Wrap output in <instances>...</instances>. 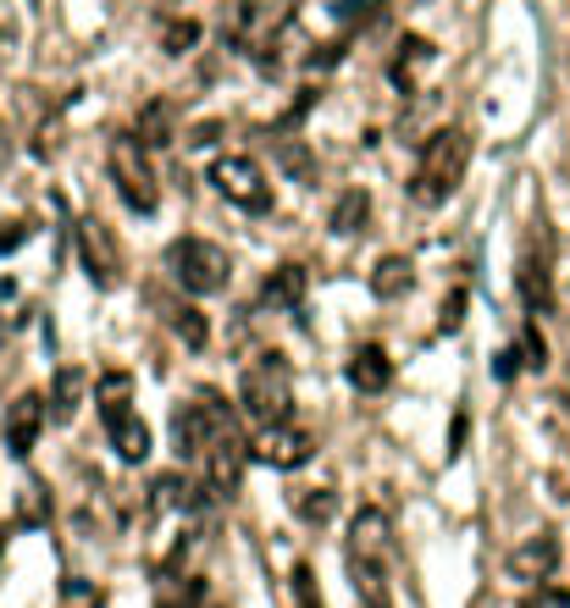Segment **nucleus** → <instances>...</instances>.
Returning a JSON list of instances; mask_svg holds the SVG:
<instances>
[{
	"label": "nucleus",
	"instance_id": "obj_1",
	"mask_svg": "<svg viewBox=\"0 0 570 608\" xmlns=\"http://www.w3.org/2000/svg\"><path fill=\"white\" fill-rule=\"evenodd\" d=\"M465 166H471V139H465L460 128H438V133L421 144L416 178H411L416 205H443V200L465 183Z\"/></svg>",
	"mask_w": 570,
	"mask_h": 608
},
{
	"label": "nucleus",
	"instance_id": "obj_2",
	"mask_svg": "<svg viewBox=\"0 0 570 608\" xmlns=\"http://www.w3.org/2000/svg\"><path fill=\"white\" fill-rule=\"evenodd\" d=\"M238 398H244V415L256 426H272V420H288L294 415V371L283 355H256L238 377Z\"/></svg>",
	"mask_w": 570,
	"mask_h": 608
},
{
	"label": "nucleus",
	"instance_id": "obj_3",
	"mask_svg": "<svg viewBox=\"0 0 570 608\" xmlns=\"http://www.w3.org/2000/svg\"><path fill=\"white\" fill-rule=\"evenodd\" d=\"M167 272H173V283L183 288V294H222L227 288V277H233V260H227V249L222 243H211V238H178V243H167Z\"/></svg>",
	"mask_w": 570,
	"mask_h": 608
},
{
	"label": "nucleus",
	"instance_id": "obj_4",
	"mask_svg": "<svg viewBox=\"0 0 570 608\" xmlns=\"http://www.w3.org/2000/svg\"><path fill=\"white\" fill-rule=\"evenodd\" d=\"M106 166H111V183H117V194H122V205H128V211L150 216V211L161 205V183H155L150 150H144L133 133L111 139V155H106Z\"/></svg>",
	"mask_w": 570,
	"mask_h": 608
},
{
	"label": "nucleus",
	"instance_id": "obj_5",
	"mask_svg": "<svg viewBox=\"0 0 570 608\" xmlns=\"http://www.w3.org/2000/svg\"><path fill=\"white\" fill-rule=\"evenodd\" d=\"M211 183H216V194H222L227 205L250 211V216L272 211V178L261 171V160H250V155H216Z\"/></svg>",
	"mask_w": 570,
	"mask_h": 608
},
{
	"label": "nucleus",
	"instance_id": "obj_6",
	"mask_svg": "<svg viewBox=\"0 0 570 608\" xmlns=\"http://www.w3.org/2000/svg\"><path fill=\"white\" fill-rule=\"evenodd\" d=\"M238 420H233V409L216 398V393H200L194 404H183L178 409V420H173V438H178V454L183 460H205L211 454V443L222 438V431H233Z\"/></svg>",
	"mask_w": 570,
	"mask_h": 608
},
{
	"label": "nucleus",
	"instance_id": "obj_7",
	"mask_svg": "<svg viewBox=\"0 0 570 608\" xmlns=\"http://www.w3.org/2000/svg\"><path fill=\"white\" fill-rule=\"evenodd\" d=\"M250 454H256L261 465H272V470H299V465L316 454V438H310L299 420H272V426L256 431Z\"/></svg>",
	"mask_w": 570,
	"mask_h": 608
},
{
	"label": "nucleus",
	"instance_id": "obj_8",
	"mask_svg": "<svg viewBox=\"0 0 570 608\" xmlns=\"http://www.w3.org/2000/svg\"><path fill=\"white\" fill-rule=\"evenodd\" d=\"M78 254H84V272L95 288H117L122 283V254H117V238L100 216H84L78 222Z\"/></svg>",
	"mask_w": 570,
	"mask_h": 608
},
{
	"label": "nucleus",
	"instance_id": "obj_9",
	"mask_svg": "<svg viewBox=\"0 0 570 608\" xmlns=\"http://www.w3.org/2000/svg\"><path fill=\"white\" fill-rule=\"evenodd\" d=\"M250 460H256V454H250V443L238 438V426L222 431V438L211 443V454H205V492H211V498H233Z\"/></svg>",
	"mask_w": 570,
	"mask_h": 608
},
{
	"label": "nucleus",
	"instance_id": "obj_10",
	"mask_svg": "<svg viewBox=\"0 0 570 608\" xmlns=\"http://www.w3.org/2000/svg\"><path fill=\"white\" fill-rule=\"evenodd\" d=\"M133 139H139L144 150H167V144H178V139H183V106H178L173 95H150V100L139 106Z\"/></svg>",
	"mask_w": 570,
	"mask_h": 608
},
{
	"label": "nucleus",
	"instance_id": "obj_11",
	"mask_svg": "<svg viewBox=\"0 0 570 608\" xmlns=\"http://www.w3.org/2000/svg\"><path fill=\"white\" fill-rule=\"evenodd\" d=\"M45 420H50L45 393H17V398L7 404V449H12L17 460H28V454H34V443H39Z\"/></svg>",
	"mask_w": 570,
	"mask_h": 608
},
{
	"label": "nucleus",
	"instance_id": "obj_12",
	"mask_svg": "<svg viewBox=\"0 0 570 608\" xmlns=\"http://www.w3.org/2000/svg\"><path fill=\"white\" fill-rule=\"evenodd\" d=\"M554 570H559V537L554 532H532V537L515 543V553H510V575L515 581L543 586V581H554Z\"/></svg>",
	"mask_w": 570,
	"mask_h": 608
},
{
	"label": "nucleus",
	"instance_id": "obj_13",
	"mask_svg": "<svg viewBox=\"0 0 570 608\" xmlns=\"http://www.w3.org/2000/svg\"><path fill=\"white\" fill-rule=\"evenodd\" d=\"M388 548H393V520H388V509H360L355 526H349V559L388 564Z\"/></svg>",
	"mask_w": 570,
	"mask_h": 608
},
{
	"label": "nucleus",
	"instance_id": "obj_14",
	"mask_svg": "<svg viewBox=\"0 0 570 608\" xmlns=\"http://www.w3.org/2000/svg\"><path fill=\"white\" fill-rule=\"evenodd\" d=\"M515 283H521V299H526V310H532V315H548V310H554V272H548V243H532V249L521 254V272H515Z\"/></svg>",
	"mask_w": 570,
	"mask_h": 608
},
{
	"label": "nucleus",
	"instance_id": "obj_15",
	"mask_svg": "<svg viewBox=\"0 0 570 608\" xmlns=\"http://www.w3.org/2000/svg\"><path fill=\"white\" fill-rule=\"evenodd\" d=\"M349 382L360 393H388L393 388V360H388L382 343H360V349L349 355Z\"/></svg>",
	"mask_w": 570,
	"mask_h": 608
},
{
	"label": "nucleus",
	"instance_id": "obj_16",
	"mask_svg": "<svg viewBox=\"0 0 570 608\" xmlns=\"http://www.w3.org/2000/svg\"><path fill=\"white\" fill-rule=\"evenodd\" d=\"M106 438H111V449H117L122 465H144V460H150V426H144L133 409H122V415L106 420Z\"/></svg>",
	"mask_w": 570,
	"mask_h": 608
},
{
	"label": "nucleus",
	"instance_id": "obj_17",
	"mask_svg": "<svg viewBox=\"0 0 570 608\" xmlns=\"http://www.w3.org/2000/svg\"><path fill=\"white\" fill-rule=\"evenodd\" d=\"M299 305H305V266H277V272L261 283V310L294 315Z\"/></svg>",
	"mask_w": 570,
	"mask_h": 608
},
{
	"label": "nucleus",
	"instance_id": "obj_18",
	"mask_svg": "<svg viewBox=\"0 0 570 608\" xmlns=\"http://www.w3.org/2000/svg\"><path fill=\"white\" fill-rule=\"evenodd\" d=\"M84 388H90V377L78 371V366H61V371H56V382H50V398H45L56 426L78 420V409H84Z\"/></svg>",
	"mask_w": 570,
	"mask_h": 608
},
{
	"label": "nucleus",
	"instance_id": "obj_19",
	"mask_svg": "<svg viewBox=\"0 0 570 608\" xmlns=\"http://www.w3.org/2000/svg\"><path fill=\"white\" fill-rule=\"evenodd\" d=\"M349 575H355V597H360V608H393L388 564H366V559H349Z\"/></svg>",
	"mask_w": 570,
	"mask_h": 608
},
{
	"label": "nucleus",
	"instance_id": "obj_20",
	"mask_svg": "<svg viewBox=\"0 0 570 608\" xmlns=\"http://www.w3.org/2000/svg\"><path fill=\"white\" fill-rule=\"evenodd\" d=\"M411 283H416V272H411V260H404V254H382L377 260V272H371V294L377 299H404Z\"/></svg>",
	"mask_w": 570,
	"mask_h": 608
},
{
	"label": "nucleus",
	"instance_id": "obj_21",
	"mask_svg": "<svg viewBox=\"0 0 570 608\" xmlns=\"http://www.w3.org/2000/svg\"><path fill=\"white\" fill-rule=\"evenodd\" d=\"M288 503H294V514L305 520V526H328V520L339 514V492L333 487H294Z\"/></svg>",
	"mask_w": 570,
	"mask_h": 608
},
{
	"label": "nucleus",
	"instance_id": "obj_22",
	"mask_svg": "<svg viewBox=\"0 0 570 608\" xmlns=\"http://www.w3.org/2000/svg\"><path fill=\"white\" fill-rule=\"evenodd\" d=\"M427 67H432V45L421 34H411V39L399 45V56H393V83H399V90H416V78Z\"/></svg>",
	"mask_w": 570,
	"mask_h": 608
},
{
	"label": "nucleus",
	"instance_id": "obj_23",
	"mask_svg": "<svg viewBox=\"0 0 570 608\" xmlns=\"http://www.w3.org/2000/svg\"><path fill=\"white\" fill-rule=\"evenodd\" d=\"M366 216H371V194H366V189H349V194H339V205H333L328 227H333L339 238H349V233H360V227H366Z\"/></svg>",
	"mask_w": 570,
	"mask_h": 608
},
{
	"label": "nucleus",
	"instance_id": "obj_24",
	"mask_svg": "<svg viewBox=\"0 0 570 608\" xmlns=\"http://www.w3.org/2000/svg\"><path fill=\"white\" fill-rule=\"evenodd\" d=\"M95 404H100V420L133 409V377H128V371H106V377L95 382Z\"/></svg>",
	"mask_w": 570,
	"mask_h": 608
},
{
	"label": "nucleus",
	"instance_id": "obj_25",
	"mask_svg": "<svg viewBox=\"0 0 570 608\" xmlns=\"http://www.w3.org/2000/svg\"><path fill=\"white\" fill-rule=\"evenodd\" d=\"M155 509H167V514L183 509V514H189V509H194V487H189L183 476H161V481H155Z\"/></svg>",
	"mask_w": 570,
	"mask_h": 608
},
{
	"label": "nucleus",
	"instance_id": "obj_26",
	"mask_svg": "<svg viewBox=\"0 0 570 608\" xmlns=\"http://www.w3.org/2000/svg\"><path fill=\"white\" fill-rule=\"evenodd\" d=\"M173 332L189 343V349H205V337H211V326H205V315H200L194 305H178V310H173Z\"/></svg>",
	"mask_w": 570,
	"mask_h": 608
},
{
	"label": "nucleus",
	"instance_id": "obj_27",
	"mask_svg": "<svg viewBox=\"0 0 570 608\" xmlns=\"http://www.w3.org/2000/svg\"><path fill=\"white\" fill-rule=\"evenodd\" d=\"M200 45V23H167V28H161V50H167V56H183V50H194Z\"/></svg>",
	"mask_w": 570,
	"mask_h": 608
},
{
	"label": "nucleus",
	"instance_id": "obj_28",
	"mask_svg": "<svg viewBox=\"0 0 570 608\" xmlns=\"http://www.w3.org/2000/svg\"><path fill=\"white\" fill-rule=\"evenodd\" d=\"M17 28H23V0H0V56L17 45Z\"/></svg>",
	"mask_w": 570,
	"mask_h": 608
},
{
	"label": "nucleus",
	"instance_id": "obj_29",
	"mask_svg": "<svg viewBox=\"0 0 570 608\" xmlns=\"http://www.w3.org/2000/svg\"><path fill=\"white\" fill-rule=\"evenodd\" d=\"M521 366H532V371H543V366H548V343H543V332H537V326H526V332H521Z\"/></svg>",
	"mask_w": 570,
	"mask_h": 608
},
{
	"label": "nucleus",
	"instance_id": "obj_30",
	"mask_svg": "<svg viewBox=\"0 0 570 608\" xmlns=\"http://www.w3.org/2000/svg\"><path fill=\"white\" fill-rule=\"evenodd\" d=\"M294 597H299V608H321V597H316V575H310V564H294Z\"/></svg>",
	"mask_w": 570,
	"mask_h": 608
},
{
	"label": "nucleus",
	"instance_id": "obj_31",
	"mask_svg": "<svg viewBox=\"0 0 570 608\" xmlns=\"http://www.w3.org/2000/svg\"><path fill=\"white\" fill-rule=\"evenodd\" d=\"M521 608H570V592H565V586H537Z\"/></svg>",
	"mask_w": 570,
	"mask_h": 608
},
{
	"label": "nucleus",
	"instance_id": "obj_32",
	"mask_svg": "<svg viewBox=\"0 0 570 608\" xmlns=\"http://www.w3.org/2000/svg\"><path fill=\"white\" fill-rule=\"evenodd\" d=\"M460 321H465V288H454V294L443 299V321H438V326H443V332H460Z\"/></svg>",
	"mask_w": 570,
	"mask_h": 608
},
{
	"label": "nucleus",
	"instance_id": "obj_33",
	"mask_svg": "<svg viewBox=\"0 0 570 608\" xmlns=\"http://www.w3.org/2000/svg\"><path fill=\"white\" fill-rule=\"evenodd\" d=\"M515 371H521V355H515V349H504V355H499V377H504V382H510V377H515Z\"/></svg>",
	"mask_w": 570,
	"mask_h": 608
},
{
	"label": "nucleus",
	"instance_id": "obj_34",
	"mask_svg": "<svg viewBox=\"0 0 570 608\" xmlns=\"http://www.w3.org/2000/svg\"><path fill=\"white\" fill-rule=\"evenodd\" d=\"M0 553H7V532H0Z\"/></svg>",
	"mask_w": 570,
	"mask_h": 608
},
{
	"label": "nucleus",
	"instance_id": "obj_35",
	"mask_svg": "<svg viewBox=\"0 0 570 608\" xmlns=\"http://www.w3.org/2000/svg\"><path fill=\"white\" fill-rule=\"evenodd\" d=\"M200 608H222V603H200Z\"/></svg>",
	"mask_w": 570,
	"mask_h": 608
},
{
	"label": "nucleus",
	"instance_id": "obj_36",
	"mask_svg": "<svg viewBox=\"0 0 570 608\" xmlns=\"http://www.w3.org/2000/svg\"><path fill=\"white\" fill-rule=\"evenodd\" d=\"M0 337H7V321H0Z\"/></svg>",
	"mask_w": 570,
	"mask_h": 608
}]
</instances>
